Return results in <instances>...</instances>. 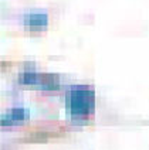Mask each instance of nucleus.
Masks as SVG:
<instances>
[{
    "mask_svg": "<svg viewBox=\"0 0 149 150\" xmlns=\"http://www.w3.org/2000/svg\"><path fill=\"white\" fill-rule=\"evenodd\" d=\"M94 91L85 86H74L67 93V103L73 117H85L94 112Z\"/></svg>",
    "mask_w": 149,
    "mask_h": 150,
    "instance_id": "1",
    "label": "nucleus"
},
{
    "mask_svg": "<svg viewBox=\"0 0 149 150\" xmlns=\"http://www.w3.org/2000/svg\"><path fill=\"white\" fill-rule=\"evenodd\" d=\"M56 78L53 76H47V75L38 74V72H23L19 76V81L20 83H26V85H38V86H43L47 82L53 81Z\"/></svg>",
    "mask_w": 149,
    "mask_h": 150,
    "instance_id": "2",
    "label": "nucleus"
},
{
    "mask_svg": "<svg viewBox=\"0 0 149 150\" xmlns=\"http://www.w3.org/2000/svg\"><path fill=\"white\" fill-rule=\"evenodd\" d=\"M48 23V17L44 13H33L29 16V24L30 25H47Z\"/></svg>",
    "mask_w": 149,
    "mask_h": 150,
    "instance_id": "4",
    "label": "nucleus"
},
{
    "mask_svg": "<svg viewBox=\"0 0 149 150\" xmlns=\"http://www.w3.org/2000/svg\"><path fill=\"white\" fill-rule=\"evenodd\" d=\"M29 110L24 108H14L9 112L7 115L1 117V125H9L11 122H16V120H26L29 119Z\"/></svg>",
    "mask_w": 149,
    "mask_h": 150,
    "instance_id": "3",
    "label": "nucleus"
}]
</instances>
